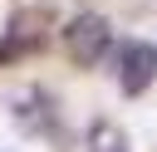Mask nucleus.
Here are the masks:
<instances>
[{
	"mask_svg": "<svg viewBox=\"0 0 157 152\" xmlns=\"http://www.w3.org/2000/svg\"><path fill=\"white\" fill-rule=\"evenodd\" d=\"M152 78H157V49L142 44V39H128L118 49V88L128 98H137V93L152 88Z\"/></svg>",
	"mask_w": 157,
	"mask_h": 152,
	"instance_id": "f03ea898",
	"label": "nucleus"
},
{
	"mask_svg": "<svg viewBox=\"0 0 157 152\" xmlns=\"http://www.w3.org/2000/svg\"><path fill=\"white\" fill-rule=\"evenodd\" d=\"M93 152H128V142H123V132L113 123H98L93 127Z\"/></svg>",
	"mask_w": 157,
	"mask_h": 152,
	"instance_id": "7ed1b4c3",
	"label": "nucleus"
},
{
	"mask_svg": "<svg viewBox=\"0 0 157 152\" xmlns=\"http://www.w3.org/2000/svg\"><path fill=\"white\" fill-rule=\"evenodd\" d=\"M108 44H113V29H108V20L93 15V10L74 15V20L64 25V54H69L78 69H93V64L108 54Z\"/></svg>",
	"mask_w": 157,
	"mask_h": 152,
	"instance_id": "f257e3e1",
	"label": "nucleus"
}]
</instances>
